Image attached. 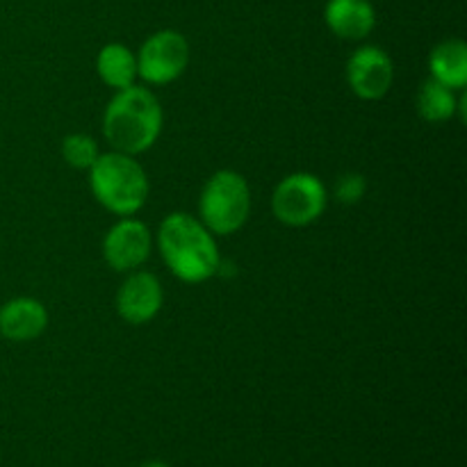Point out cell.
<instances>
[{
  "instance_id": "cell-1",
  "label": "cell",
  "mask_w": 467,
  "mask_h": 467,
  "mask_svg": "<svg viewBox=\"0 0 467 467\" xmlns=\"http://www.w3.org/2000/svg\"><path fill=\"white\" fill-rule=\"evenodd\" d=\"M160 254L176 278L203 283L219 272L217 242L213 233L187 213H171L160 223Z\"/></svg>"
},
{
  "instance_id": "cell-2",
  "label": "cell",
  "mask_w": 467,
  "mask_h": 467,
  "mask_svg": "<svg viewBox=\"0 0 467 467\" xmlns=\"http://www.w3.org/2000/svg\"><path fill=\"white\" fill-rule=\"evenodd\" d=\"M162 108L146 87L119 89L103 114V135L114 150L137 155L149 150L162 132Z\"/></svg>"
},
{
  "instance_id": "cell-3",
  "label": "cell",
  "mask_w": 467,
  "mask_h": 467,
  "mask_svg": "<svg viewBox=\"0 0 467 467\" xmlns=\"http://www.w3.org/2000/svg\"><path fill=\"white\" fill-rule=\"evenodd\" d=\"M91 192L96 201L119 217H130L144 208L149 199V178L135 155L112 153L99 155L89 169Z\"/></svg>"
},
{
  "instance_id": "cell-4",
  "label": "cell",
  "mask_w": 467,
  "mask_h": 467,
  "mask_svg": "<svg viewBox=\"0 0 467 467\" xmlns=\"http://www.w3.org/2000/svg\"><path fill=\"white\" fill-rule=\"evenodd\" d=\"M201 223L217 235H233L251 213V192L244 176L231 169L217 171L205 182L199 199Z\"/></svg>"
},
{
  "instance_id": "cell-5",
  "label": "cell",
  "mask_w": 467,
  "mask_h": 467,
  "mask_svg": "<svg viewBox=\"0 0 467 467\" xmlns=\"http://www.w3.org/2000/svg\"><path fill=\"white\" fill-rule=\"evenodd\" d=\"M327 187L315 173H292L274 190V214L285 226H308L327 210Z\"/></svg>"
},
{
  "instance_id": "cell-6",
  "label": "cell",
  "mask_w": 467,
  "mask_h": 467,
  "mask_svg": "<svg viewBox=\"0 0 467 467\" xmlns=\"http://www.w3.org/2000/svg\"><path fill=\"white\" fill-rule=\"evenodd\" d=\"M190 46L176 30H162L144 41L137 57V76L149 85H169L185 73Z\"/></svg>"
},
{
  "instance_id": "cell-7",
  "label": "cell",
  "mask_w": 467,
  "mask_h": 467,
  "mask_svg": "<svg viewBox=\"0 0 467 467\" xmlns=\"http://www.w3.org/2000/svg\"><path fill=\"white\" fill-rule=\"evenodd\" d=\"M150 249H153V235L149 226L132 217H123L121 222L114 223L103 240L105 263L114 272H132L141 267L149 260Z\"/></svg>"
},
{
  "instance_id": "cell-8",
  "label": "cell",
  "mask_w": 467,
  "mask_h": 467,
  "mask_svg": "<svg viewBox=\"0 0 467 467\" xmlns=\"http://www.w3.org/2000/svg\"><path fill=\"white\" fill-rule=\"evenodd\" d=\"M347 80L351 91L363 100H379L390 91L395 80V67L386 50L377 46H363L347 64Z\"/></svg>"
},
{
  "instance_id": "cell-9",
  "label": "cell",
  "mask_w": 467,
  "mask_h": 467,
  "mask_svg": "<svg viewBox=\"0 0 467 467\" xmlns=\"http://www.w3.org/2000/svg\"><path fill=\"white\" fill-rule=\"evenodd\" d=\"M164 301L162 285L158 278L149 272H135L123 281L117 292V313L126 319L128 324L150 322L160 313Z\"/></svg>"
},
{
  "instance_id": "cell-10",
  "label": "cell",
  "mask_w": 467,
  "mask_h": 467,
  "mask_svg": "<svg viewBox=\"0 0 467 467\" xmlns=\"http://www.w3.org/2000/svg\"><path fill=\"white\" fill-rule=\"evenodd\" d=\"M48 327L44 304L32 296H16L0 306V336L9 342H30Z\"/></svg>"
},
{
  "instance_id": "cell-11",
  "label": "cell",
  "mask_w": 467,
  "mask_h": 467,
  "mask_svg": "<svg viewBox=\"0 0 467 467\" xmlns=\"http://www.w3.org/2000/svg\"><path fill=\"white\" fill-rule=\"evenodd\" d=\"M324 18L340 39H365L377 26V14L369 0H328Z\"/></svg>"
},
{
  "instance_id": "cell-12",
  "label": "cell",
  "mask_w": 467,
  "mask_h": 467,
  "mask_svg": "<svg viewBox=\"0 0 467 467\" xmlns=\"http://www.w3.org/2000/svg\"><path fill=\"white\" fill-rule=\"evenodd\" d=\"M431 78L450 89H463L467 82V46L461 39H447L431 50Z\"/></svg>"
},
{
  "instance_id": "cell-13",
  "label": "cell",
  "mask_w": 467,
  "mask_h": 467,
  "mask_svg": "<svg viewBox=\"0 0 467 467\" xmlns=\"http://www.w3.org/2000/svg\"><path fill=\"white\" fill-rule=\"evenodd\" d=\"M96 71L100 80L112 89H126L137 80V57L123 44H108L96 57Z\"/></svg>"
},
{
  "instance_id": "cell-14",
  "label": "cell",
  "mask_w": 467,
  "mask_h": 467,
  "mask_svg": "<svg viewBox=\"0 0 467 467\" xmlns=\"http://www.w3.org/2000/svg\"><path fill=\"white\" fill-rule=\"evenodd\" d=\"M459 109V100H456L454 89L441 85L438 80H427L420 87L418 94V112L424 121L429 123H442L450 121Z\"/></svg>"
},
{
  "instance_id": "cell-15",
  "label": "cell",
  "mask_w": 467,
  "mask_h": 467,
  "mask_svg": "<svg viewBox=\"0 0 467 467\" xmlns=\"http://www.w3.org/2000/svg\"><path fill=\"white\" fill-rule=\"evenodd\" d=\"M99 155V144L94 141V137L85 135V132H73L62 140V158L71 167L91 169Z\"/></svg>"
},
{
  "instance_id": "cell-16",
  "label": "cell",
  "mask_w": 467,
  "mask_h": 467,
  "mask_svg": "<svg viewBox=\"0 0 467 467\" xmlns=\"http://www.w3.org/2000/svg\"><path fill=\"white\" fill-rule=\"evenodd\" d=\"M368 192V182L360 173H345L340 181L336 182V199L345 205L358 203Z\"/></svg>"
},
{
  "instance_id": "cell-17",
  "label": "cell",
  "mask_w": 467,
  "mask_h": 467,
  "mask_svg": "<svg viewBox=\"0 0 467 467\" xmlns=\"http://www.w3.org/2000/svg\"><path fill=\"white\" fill-rule=\"evenodd\" d=\"M141 467H169V465L162 463V461H149V463H144Z\"/></svg>"
}]
</instances>
